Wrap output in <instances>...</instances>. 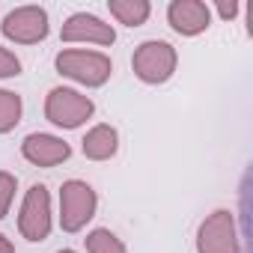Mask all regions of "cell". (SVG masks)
Returning <instances> with one entry per match:
<instances>
[{
    "mask_svg": "<svg viewBox=\"0 0 253 253\" xmlns=\"http://www.w3.org/2000/svg\"><path fill=\"white\" fill-rule=\"evenodd\" d=\"M60 39H63V42H95V45H113L116 33H113V27L104 24L101 18L86 15V12H78V15H72V18L63 24Z\"/></svg>",
    "mask_w": 253,
    "mask_h": 253,
    "instance_id": "8",
    "label": "cell"
},
{
    "mask_svg": "<svg viewBox=\"0 0 253 253\" xmlns=\"http://www.w3.org/2000/svg\"><path fill=\"white\" fill-rule=\"evenodd\" d=\"M95 191L86 182H66L60 188V226L66 232H78L86 226V220L95 214Z\"/></svg>",
    "mask_w": 253,
    "mask_h": 253,
    "instance_id": "3",
    "label": "cell"
},
{
    "mask_svg": "<svg viewBox=\"0 0 253 253\" xmlns=\"http://www.w3.org/2000/svg\"><path fill=\"white\" fill-rule=\"evenodd\" d=\"M21 119V98L9 89H0V134L12 131Z\"/></svg>",
    "mask_w": 253,
    "mask_h": 253,
    "instance_id": "13",
    "label": "cell"
},
{
    "mask_svg": "<svg viewBox=\"0 0 253 253\" xmlns=\"http://www.w3.org/2000/svg\"><path fill=\"white\" fill-rule=\"evenodd\" d=\"M116 149H119V134L110 125H95L84 137V155L92 161H107L116 155Z\"/></svg>",
    "mask_w": 253,
    "mask_h": 253,
    "instance_id": "11",
    "label": "cell"
},
{
    "mask_svg": "<svg viewBox=\"0 0 253 253\" xmlns=\"http://www.w3.org/2000/svg\"><path fill=\"white\" fill-rule=\"evenodd\" d=\"M12 197H15V176L0 170V217H6Z\"/></svg>",
    "mask_w": 253,
    "mask_h": 253,
    "instance_id": "15",
    "label": "cell"
},
{
    "mask_svg": "<svg viewBox=\"0 0 253 253\" xmlns=\"http://www.w3.org/2000/svg\"><path fill=\"white\" fill-rule=\"evenodd\" d=\"M21 155L36 167H54V164H63L72 155V149L54 134H30L21 143Z\"/></svg>",
    "mask_w": 253,
    "mask_h": 253,
    "instance_id": "10",
    "label": "cell"
},
{
    "mask_svg": "<svg viewBox=\"0 0 253 253\" xmlns=\"http://www.w3.org/2000/svg\"><path fill=\"white\" fill-rule=\"evenodd\" d=\"M57 69H60V75H66L84 86H101L113 72L110 57H104L98 51H60Z\"/></svg>",
    "mask_w": 253,
    "mask_h": 253,
    "instance_id": "1",
    "label": "cell"
},
{
    "mask_svg": "<svg viewBox=\"0 0 253 253\" xmlns=\"http://www.w3.org/2000/svg\"><path fill=\"white\" fill-rule=\"evenodd\" d=\"M131 66H134V75L143 84H164L176 72V51H173L170 42L149 39L134 51Z\"/></svg>",
    "mask_w": 253,
    "mask_h": 253,
    "instance_id": "2",
    "label": "cell"
},
{
    "mask_svg": "<svg viewBox=\"0 0 253 253\" xmlns=\"http://www.w3.org/2000/svg\"><path fill=\"white\" fill-rule=\"evenodd\" d=\"M0 30H3L6 39L21 42V45L42 42L48 36V12L42 6H18L3 18Z\"/></svg>",
    "mask_w": 253,
    "mask_h": 253,
    "instance_id": "7",
    "label": "cell"
},
{
    "mask_svg": "<svg viewBox=\"0 0 253 253\" xmlns=\"http://www.w3.org/2000/svg\"><path fill=\"white\" fill-rule=\"evenodd\" d=\"M0 253H15V247H12V241L6 235H0Z\"/></svg>",
    "mask_w": 253,
    "mask_h": 253,
    "instance_id": "18",
    "label": "cell"
},
{
    "mask_svg": "<svg viewBox=\"0 0 253 253\" xmlns=\"http://www.w3.org/2000/svg\"><path fill=\"white\" fill-rule=\"evenodd\" d=\"M45 116H48V122L60 125V128H78L81 122H86L92 116V101L75 89L57 86L45 98Z\"/></svg>",
    "mask_w": 253,
    "mask_h": 253,
    "instance_id": "4",
    "label": "cell"
},
{
    "mask_svg": "<svg viewBox=\"0 0 253 253\" xmlns=\"http://www.w3.org/2000/svg\"><path fill=\"white\" fill-rule=\"evenodd\" d=\"M217 12H220L223 18H232V15L238 12V3H232V0H229V3H217Z\"/></svg>",
    "mask_w": 253,
    "mask_h": 253,
    "instance_id": "17",
    "label": "cell"
},
{
    "mask_svg": "<svg viewBox=\"0 0 253 253\" xmlns=\"http://www.w3.org/2000/svg\"><path fill=\"white\" fill-rule=\"evenodd\" d=\"M60 253H75V250H60Z\"/></svg>",
    "mask_w": 253,
    "mask_h": 253,
    "instance_id": "19",
    "label": "cell"
},
{
    "mask_svg": "<svg viewBox=\"0 0 253 253\" xmlns=\"http://www.w3.org/2000/svg\"><path fill=\"white\" fill-rule=\"evenodd\" d=\"M110 15L119 18V24L125 27H140L149 18V3L146 0H110Z\"/></svg>",
    "mask_w": 253,
    "mask_h": 253,
    "instance_id": "12",
    "label": "cell"
},
{
    "mask_svg": "<svg viewBox=\"0 0 253 253\" xmlns=\"http://www.w3.org/2000/svg\"><path fill=\"white\" fill-rule=\"evenodd\" d=\"M86 250L89 253H125V244L110 229H92L86 235Z\"/></svg>",
    "mask_w": 253,
    "mask_h": 253,
    "instance_id": "14",
    "label": "cell"
},
{
    "mask_svg": "<svg viewBox=\"0 0 253 253\" xmlns=\"http://www.w3.org/2000/svg\"><path fill=\"white\" fill-rule=\"evenodd\" d=\"M167 18H170V27L182 36H197L209 27L211 21V12L206 3L200 0H173L170 9H167Z\"/></svg>",
    "mask_w": 253,
    "mask_h": 253,
    "instance_id": "9",
    "label": "cell"
},
{
    "mask_svg": "<svg viewBox=\"0 0 253 253\" xmlns=\"http://www.w3.org/2000/svg\"><path fill=\"white\" fill-rule=\"evenodd\" d=\"M18 229L27 241H45L51 232V197L45 185H33L24 197L21 214H18Z\"/></svg>",
    "mask_w": 253,
    "mask_h": 253,
    "instance_id": "5",
    "label": "cell"
},
{
    "mask_svg": "<svg viewBox=\"0 0 253 253\" xmlns=\"http://www.w3.org/2000/svg\"><path fill=\"white\" fill-rule=\"evenodd\" d=\"M197 253H238V235L232 211L217 209L209 214L197 232Z\"/></svg>",
    "mask_w": 253,
    "mask_h": 253,
    "instance_id": "6",
    "label": "cell"
},
{
    "mask_svg": "<svg viewBox=\"0 0 253 253\" xmlns=\"http://www.w3.org/2000/svg\"><path fill=\"white\" fill-rule=\"evenodd\" d=\"M21 72V63L15 54H9L6 48H0V78H12Z\"/></svg>",
    "mask_w": 253,
    "mask_h": 253,
    "instance_id": "16",
    "label": "cell"
}]
</instances>
